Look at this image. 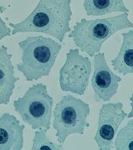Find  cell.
Returning a JSON list of instances; mask_svg holds the SVG:
<instances>
[{
	"mask_svg": "<svg viewBox=\"0 0 133 150\" xmlns=\"http://www.w3.org/2000/svg\"><path fill=\"white\" fill-rule=\"evenodd\" d=\"M71 0H39L34 9L24 20L11 23V34L19 33H40L55 38L59 42L70 31L72 16Z\"/></svg>",
	"mask_w": 133,
	"mask_h": 150,
	"instance_id": "6da1fadb",
	"label": "cell"
},
{
	"mask_svg": "<svg viewBox=\"0 0 133 150\" xmlns=\"http://www.w3.org/2000/svg\"><path fill=\"white\" fill-rule=\"evenodd\" d=\"M25 126L9 112L0 117V150H21Z\"/></svg>",
	"mask_w": 133,
	"mask_h": 150,
	"instance_id": "9c48e42d",
	"label": "cell"
},
{
	"mask_svg": "<svg viewBox=\"0 0 133 150\" xmlns=\"http://www.w3.org/2000/svg\"><path fill=\"white\" fill-rule=\"evenodd\" d=\"M127 117V113L123 110L122 103H110L101 106L98 128L94 137L99 149H112L117 130Z\"/></svg>",
	"mask_w": 133,
	"mask_h": 150,
	"instance_id": "52a82bcc",
	"label": "cell"
},
{
	"mask_svg": "<svg viewBox=\"0 0 133 150\" xmlns=\"http://www.w3.org/2000/svg\"><path fill=\"white\" fill-rule=\"evenodd\" d=\"M53 103L46 85L38 83L30 87L21 98L14 100V107L23 121L33 129L48 131L51 124Z\"/></svg>",
	"mask_w": 133,
	"mask_h": 150,
	"instance_id": "277c9868",
	"label": "cell"
},
{
	"mask_svg": "<svg viewBox=\"0 0 133 150\" xmlns=\"http://www.w3.org/2000/svg\"><path fill=\"white\" fill-rule=\"evenodd\" d=\"M11 29L7 26L5 22L2 19V18L0 16V41L7 36H10L11 35Z\"/></svg>",
	"mask_w": 133,
	"mask_h": 150,
	"instance_id": "9a60e30c",
	"label": "cell"
},
{
	"mask_svg": "<svg viewBox=\"0 0 133 150\" xmlns=\"http://www.w3.org/2000/svg\"><path fill=\"white\" fill-rule=\"evenodd\" d=\"M90 112L87 103L72 95H65L59 101L54 111L53 127L59 144H64L70 135L84 134L89 127L86 120Z\"/></svg>",
	"mask_w": 133,
	"mask_h": 150,
	"instance_id": "5b68a950",
	"label": "cell"
},
{
	"mask_svg": "<svg viewBox=\"0 0 133 150\" xmlns=\"http://www.w3.org/2000/svg\"><path fill=\"white\" fill-rule=\"evenodd\" d=\"M19 78L14 75L12 64V54H9L5 46L0 47V105L8 104Z\"/></svg>",
	"mask_w": 133,
	"mask_h": 150,
	"instance_id": "30bf717a",
	"label": "cell"
},
{
	"mask_svg": "<svg viewBox=\"0 0 133 150\" xmlns=\"http://www.w3.org/2000/svg\"><path fill=\"white\" fill-rule=\"evenodd\" d=\"M130 100H131V107H132V110L131 112H129L127 114V117L129 118H133V93L132 94V96L130 98Z\"/></svg>",
	"mask_w": 133,
	"mask_h": 150,
	"instance_id": "2e32d148",
	"label": "cell"
},
{
	"mask_svg": "<svg viewBox=\"0 0 133 150\" xmlns=\"http://www.w3.org/2000/svg\"><path fill=\"white\" fill-rule=\"evenodd\" d=\"M31 149L33 150H57L63 149L62 144H56L48 138L46 134V130H38L34 134L33 139V145Z\"/></svg>",
	"mask_w": 133,
	"mask_h": 150,
	"instance_id": "5bb4252c",
	"label": "cell"
},
{
	"mask_svg": "<svg viewBox=\"0 0 133 150\" xmlns=\"http://www.w3.org/2000/svg\"><path fill=\"white\" fill-rule=\"evenodd\" d=\"M122 44L117 56L112 60L113 69L122 75L133 74V30L123 33Z\"/></svg>",
	"mask_w": 133,
	"mask_h": 150,
	"instance_id": "8fae6325",
	"label": "cell"
},
{
	"mask_svg": "<svg viewBox=\"0 0 133 150\" xmlns=\"http://www.w3.org/2000/svg\"><path fill=\"white\" fill-rule=\"evenodd\" d=\"M92 72L91 62L80 54L79 49H70L64 64L59 70V86L64 92L84 95Z\"/></svg>",
	"mask_w": 133,
	"mask_h": 150,
	"instance_id": "8992f818",
	"label": "cell"
},
{
	"mask_svg": "<svg viewBox=\"0 0 133 150\" xmlns=\"http://www.w3.org/2000/svg\"><path fill=\"white\" fill-rule=\"evenodd\" d=\"M83 7L88 16H102L115 12H129L123 0H85Z\"/></svg>",
	"mask_w": 133,
	"mask_h": 150,
	"instance_id": "7c38bea8",
	"label": "cell"
},
{
	"mask_svg": "<svg viewBox=\"0 0 133 150\" xmlns=\"http://www.w3.org/2000/svg\"><path fill=\"white\" fill-rule=\"evenodd\" d=\"M114 146L117 150H133V118L117 133Z\"/></svg>",
	"mask_w": 133,
	"mask_h": 150,
	"instance_id": "4fadbf2b",
	"label": "cell"
},
{
	"mask_svg": "<svg viewBox=\"0 0 133 150\" xmlns=\"http://www.w3.org/2000/svg\"><path fill=\"white\" fill-rule=\"evenodd\" d=\"M128 13L117 16L94 20L81 19L69 34L80 51L94 57L101 51L102 44L118 31L133 27Z\"/></svg>",
	"mask_w": 133,
	"mask_h": 150,
	"instance_id": "3957f363",
	"label": "cell"
},
{
	"mask_svg": "<svg viewBox=\"0 0 133 150\" xmlns=\"http://www.w3.org/2000/svg\"><path fill=\"white\" fill-rule=\"evenodd\" d=\"M95 70L91 79L92 88L96 102L109 101L117 93L121 77L115 74L107 64L103 53H98L94 56Z\"/></svg>",
	"mask_w": 133,
	"mask_h": 150,
	"instance_id": "ba28073f",
	"label": "cell"
},
{
	"mask_svg": "<svg viewBox=\"0 0 133 150\" xmlns=\"http://www.w3.org/2000/svg\"><path fill=\"white\" fill-rule=\"evenodd\" d=\"M22 52L21 63L17 69L27 81L38 80L49 76L62 46L52 38L30 36L19 43Z\"/></svg>",
	"mask_w": 133,
	"mask_h": 150,
	"instance_id": "7a4b0ae2",
	"label": "cell"
}]
</instances>
